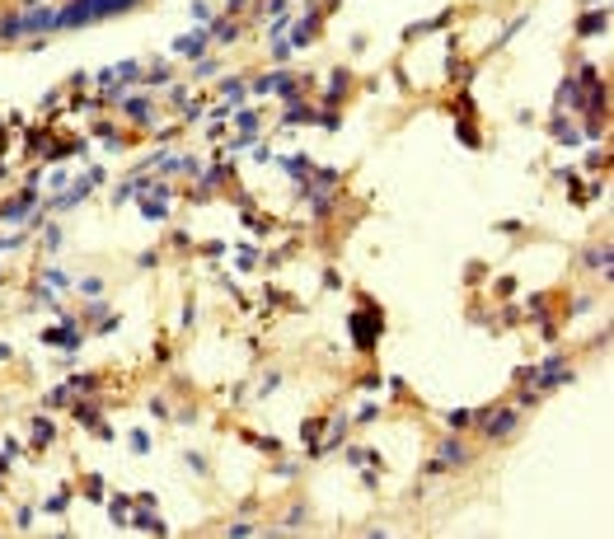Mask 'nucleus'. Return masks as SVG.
Masks as SVG:
<instances>
[{"label": "nucleus", "instance_id": "obj_5", "mask_svg": "<svg viewBox=\"0 0 614 539\" xmlns=\"http://www.w3.org/2000/svg\"><path fill=\"white\" fill-rule=\"evenodd\" d=\"M567 380H572L567 361H562V356H549L544 366H534V385H539L534 394H544V389H558V385H567Z\"/></svg>", "mask_w": 614, "mask_h": 539}, {"label": "nucleus", "instance_id": "obj_29", "mask_svg": "<svg viewBox=\"0 0 614 539\" xmlns=\"http://www.w3.org/2000/svg\"><path fill=\"white\" fill-rule=\"evenodd\" d=\"M84 497H94V502H104V483H99V479H89V483H84Z\"/></svg>", "mask_w": 614, "mask_h": 539}, {"label": "nucleus", "instance_id": "obj_19", "mask_svg": "<svg viewBox=\"0 0 614 539\" xmlns=\"http://www.w3.org/2000/svg\"><path fill=\"white\" fill-rule=\"evenodd\" d=\"M47 441H52V422L47 417H33V450H43Z\"/></svg>", "mask_w": 614, "mask_h": 539}, {"label": "nucleus", "instance_id": "obj_28", "mask_svg": "<svg viewBox=\"0 0 614 539\" xmlns=\"http://www.w3.org/2000/svg\"><path fill=\"white\" fill-rule=\"evenodd\" d=\"M146 80H150V84H164V80H169V66H164V61H160V66H150V76H146Z\"/></svg>", "mask_w": 614, "mask_h": 539}, {"label": "nucleus", "instance_id": "obj_23", "mask_svg": "<svg viewBox=\"0 0 614 539\" xmlns=\"http://www.w3.org/2000/svg\"><path fill=\"white\" fill-rule=\"evenodd\" d=\"M187 14H192V24H212V10H207L202 0H192V5H187Z\"/></svg>", "mask_w": 614, "mask_h": 539}, {"label": "nucleus", "instance_id": "obj_9", "mask_svg": "<svg viewBox=\"0 0 614 539\" xmlns=\"http://www.w3.org/2000/svg\"><path fill=\"white\" fill-rule=\"evenodd\" d=\"M207 43H212V38H207V28L197 24L192 33H183V38H174V52H179V56H202V52H207Z\"/></svg>", "mask_w": 614, "mask_h": 539}, {"label": "nucleus", "instance_id": "obj_17", "mask_svg": "<svg viewBox=\"0 0 614 539\" xmlns=\"http://www.w3.org/2000/svg\"><path fill=\"white\" fill-rule=\"evenodd\" d=\"M230 117H235V127H240L244 136H253V127H258V108H235Z\"/></svg>", "mask_w": 614, "mask_h": 539}, {"label": "nucleus", "instance_id": "obj_24", "mask_svg": "<svg viewBox=\"0 0 614 539\" xmlns=\"http://www.w3.org/2000/svg\"><path fill=\"white\" fill-rule=\"evenodd\" d=\"M446 422H451V427H469L474 413H469V408H455V413H446Z\"/></svg>", "mask_w": 614, "mask_h": 539}, {"label": "nucleus", "instance_id": "obj_10", "mask_svg": "<svg viewBox=\"0 0 614 539\" xmlns=\"http://www.w3.org/2000/svg\"><path fill=\"white\" fill-rule=\"evenodd\" d=\"M132 530H146V535H169L164 516H160V512H150V502H141V512L132 516Z\"/></svg>", "mask_w": 614, "mask_h": 539}, {"label": "nucleus", "instance_id": "obj_11", "mask_svg": "<svg viewBox=\"0 0 614 539\" xmlns=\"http://www.w3.org/2000/svg\"><path fill=\"white\" fill-rule=\"evenodd\" d=\"M605 28H610V10H600V5H595L591 14H582L577 33H582V38H595V33H605Z\"/></svg>", "mask_w": 614, "mask_h": 539}, {"label": "nucleus", "instance_id": "obj_12", "mask_svg": "<svg viewBox=\"0 0 614 539\" xmlns=\"http://www.w3.org/2000/svg\"><path fill=\"white\" fill-rule=\"evenodd\" d=\"M286 127H300V122H319V113L310 104H300V99H286V117H282Z\"/></svg>", "mask_w": 614, "mask_h": 539}, {"label": "nucleus", "instance_id": "obj_33", "mask_svg": "<svg viewBox=\"0 0 614 539\" xmlns=\"http://www.w3.org/2000/svg\"><path fill=\"white\" fill-rule=\"evenodd\" d=\"M240 5H249V0H225V10H240Z\"/></svg>", "mask_w": 614, "mask_h": 539}, {"label": "nucleus", "instance_id": "obj_4", "mask_svg": "<svg viewBox=\"0 0 614 539\" xmlns=\"http://www.w3.org/2000/svg\"><path fill=\"white\" fill-rule=\"evenodd\" d=\"M348 328H352V338H356V347L371 352L375 338H380V328H385V319H380V310H356L348 319Z\"/></svg>", "mask_w": 614, "mask_h": 539}, {"label": "nucleus", "instance_id": "obj_25", "mask_svg": "<svg viewBox=\"0 0 614 539\" xmlns=\"http://www.w3.org/2000/svg\"><path fill=\"white\" fill-rule=\"evenodd\" d=\"M455 132H459V141H464V146H479V132H474V127H469V122H459V127H455Z\"/></svg>", "mask_w": 614, "mask_h": 539}, {"label": "nucleus", "instance_id": "obj_14", "mask_svg": "<svg viewBox=\"0 0 614 539\" xmlns=\"http://www.w3.org/2000/svg\"><path fill=\"white\" fill-rule=\"evenodd\" d=\"M122 113L132 117L136 127H150V99H122Z\"/></svg>", "mask_w": 614, "mask_h": 539}, {"label": "nucleus", "instance_id": "obj_20", "mask_svg": "<svg viewBox=\"0 0 614 539\" xmlns=\"http://www.w3.org/2000/svg\"><path fill=\"white\" fill-rule=\"evenodd\" d=\"M244 89H249V84H244V80H225V84H220V94H225V104H230V108H240Z\"/></svg>", "mask_w": 614, "mask_h": 539}, {"label": "nucleus", "instance_id": "obj_18", "mask_svg": "<svg viewBox=\"0 0 614 539\" xmlns=\"http://www.w3.org/2000/svg\"><path fill=\"white\" fill-rule=\"evenodd\" d=\"M348 89V71H333V80H328V89H323V108H333V99Z\"/></svg>", "mask_w": 614, "mask_h": 539}, {"label": "nucleus", "instance_id": "obj_6", "mask_svg": "<svg viewBox=\"0 0 614 539\" xmlns=\"http://www.w3.org/2000/svg\"><path fill=\"white\" fill-rule=\"evenodd\" d=\"M483 431L492 436V441H507L511 431H516V422H521V408H497L492 417H479Z\"/></svg>", "mask_w": 614, "mask_h": 539}, {"label": "nucleus", "instance_id": "obj_8", "mask_svg": "<svg viewBox=\"0 0 614 539\" xmlns=\"http://www.w3.org/2000/svg\"><path fill=\"white\" fill-rule=\"evenodd\" d=\"M43 343H47V347H66V352H76V347L84 343V338H80V328L66 319L61 328H43Z\"/></svg>", "mask_w": 614, "mask_h": 539}, {"label": "nucleus", "instance_id": "obj_7", "mask_svg": "<svg viewBox=\"0 0 614 539\" xmlns=\"http://www.w3.org/2000/svg\"><path fill=\"white\" fill-rule=\"evenodd\" d=\"M319 10H305V14H300V19H295V28H291V47L295 52H305V47H310V43H315V33H319Z\"/></svg>", "mask_w": 614, "mask_h": 539}, {"label": "nucleus", "instance_id": "obj_30", "mask_svg": "<svg viewBox=\"0 0 614 539\" xmlns=\"http://www.w3.org/2000/svg\"><path fill=\"white\" fill-rule=\"evenodd\" d=\"M66 389H94V376H71V385Z\"/></svg>", "mask_w": 614, "mask_h": 539}, {"label": "nucleus", "instance_id": "obj_16", "mask_svg": "<svg viewBox=\"0 0 614 539\" xmlns=\"http://www.w3.org/2000/svg\"><path fill=\"white\" fill-rule=\"evenodd\" d=\"M132 497H113V502H108V516H113V520H117V525H132Z\"/></svg>", "mask_w": 614, "mask_h": 539}, {"label": "nucleus", "instance_id": "obj_15", "mask_svg": "<svg viewBox=\"0 0 614 539\" xmlns=\"http://www.w3.org/2000/svg\"><path fill=\"white\" fill-rule=\"evenodd\" d=\"M207 38H212V43H220V47H225V43H235V38H240V28L230 24V19H212V33H207Z\"/></svg>", "mask_w": 614, "mask_h": 539}, {"label": "nucleus", "instance_id": "obj_32", "mask_svg": "<svg viewBox=\"0 0 614 539\" xmlns=\"http://www.w3.org/2000/svg\"><path fill=\"white\" fill-rule=\"evenodd\" d=\"M43 244H47V249H52V244H61V230H56V225H47V230H43Z\"/></svg>", "mask_w": 614, "mask_h": 539}, {"label": "nucleus", "instance_id": "obj_2", "mask_svg": "<svg viewBox=\"0 0 614 539\" xmlns=\"http://www.w3.org/2000/svg\"><path fill=\"white\" fill-rule=\"evenodd\" d=\"M43 28H56V10H47V5H33L28 14H10V19L0 24V38L10 43V38H19V33H43Z\"/></svg>", "mask_w": 614, "mask_h": 539}, {"label": "nucleus", "instance_id": "obj_21", "mask_svg": "<svg viewBox=\"0 0 614 539\" xmlns=\"http://www.w3.org/2000/svg\"><path fill=\"white\" fill-rule=\"evenodd\" d=\"M71 413H76V422H84V427H94V431L104 427V422H99V413H94V408H89V404H76V408H71Z\"/></svg>", "mask_w": 614, "mask_h": 539}, {"label": "nucleus", "instance_id": "obj_1", "mask_svg": "<svg viewBox=\"0 0 614 539\" xmlns=\"http://www.w3.org/2000/svg\"><path fill=\"white\" fill-rule=\"evenodd\" d=\"M136 0H71L66 10H56V28H76V24H94V19H108V14H122L132 10Z\"/></svg>", "mask_w": 614, "mask_h": 539}, {"label": "nucleus", "instance_id": "obj_22", "mask_svg": "<svg viewBox=\"0 0 614 539\" xmlns=\"http://www.w3.org/2000/svg\"><path fill=\"white\" fill-rule=\"evenodd\" d=\"M554 136H558L562 146H577V141H582V136H577V127H572V122H562V117L554 122Z\"/></svg>", "mask_w": 614, "mask_h": 539}, {"label": "nucleus", "instance_id": "obj_34", "mask_svg": "<svg viewBox=\"0 0 614 539\" xmlns=\"http://www.w3.org/2000/svg\"><path fill=\"white\" fill-rule=\"evenodd\" d=\"M587 5H600V0H587Z\"/></svg>", "mask_w": 614, "mask_h": 539}, {"label": "nucleus", "instance_id": "obj_3", "mask_svg": "<svg viewBox=\"0 0 614 539\" xmlns=\"http://www.w3.org/2000/svg\"><path fill=\"white\" fill-rule=\"evenodd\" d=\"M300 84L305 76H295V71H272V76H258V80L249 84L253 94H277V99H295L300 94Z\"/></svg>", "mask_w": 614, "mask_h": 539}, {"label": "nucleus", "instance_id": "obj_31", "mask_svg": "<svg viewBox=\"0 0 614 539\" xmlns=\"http://www.w3.org/2000/svg\"><path fill=\"white\" fill-rule=\"evenodd\" d=\"M253 530H258L253 520H235V525H230V535H253Z\"/></svg>", "mask_w": 614, "mask_h": 539}, {"label": "nucleus", "instance_id": "obj_26", "mask_svg": "<svg viewBox=\"0 0 614 539\" xmlns=\"http://www.w3.org/2000/svg\"><path fill=\"white\" fill-rule=\"evenodd\" d=\"M132 450H136V455H146V450H150V436H146V431H132Z\"/></svg>", "mask_w": 614, "mask_h": 539}, {"label": "nucleus", "instance_id": "obj_13", "mask_svg": "<svg viewBox=\"0 0 614 539\" xmlns=\"http://www.w3.org/2000/svg\"><path fill=\"white\" fill-rule=\"evenodd\" d=\"M469 459V450L459 446V441H441V455L431 459V469H446V464H464Z\"/></svg>", "mask_w": 614, "mask_h": 539}, {"label": "nucleus", "instance_id": "obj_27", "mask_svg": "<svg viewBox=\"0 0 614 539\" xmlns=\"http://www.w3.org/2000/svg\"><path fill=\"white\" fill-rule=\"evenodd\" d=\"M66 502H71V492H52L47 497V512H66Z\"/></svg>", "mask_w": 614, "mask_h": 539}]
</instances>
